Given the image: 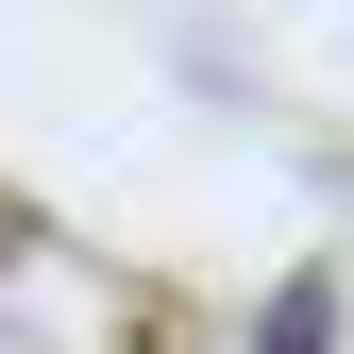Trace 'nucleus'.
I'll return each instance as SVG.
<instances>
[{"label": "nucleus", "instance_id": "nucleus-1", "mask_svg": "<svg viewBox=\"0 0 354 354\" xmlns=\"http://www.w3.org/2000/svg\"><path fill=\"white\" fill-rule=\"evenodd\" d=\"M253 354H337V270H287L270 321H253Z\"/></svg>", "mask_w": 354, "mask_h": 354}]
</instances>
